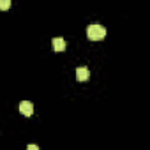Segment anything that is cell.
I'll list each match as a JSON object with an SVG mask.
<instances>
[{
  "instance_id": "8992f818",
  "label": "cell",
  "mask_w": 150,
  "mask_h": 150,
  "mask_svg": "<svg viewBox=\"0 0 150 150\" xmlns=\"http://www.w3.org/2000/svg\"><path fill=\"white\" fill-rule=\"evenodd\" d=\"M27 150H39V146H37V145H28Z\"/></svg>"
},
{
  "instance_id": "6da1fadb",
  "label": "cell",
  "mask_w": 150,
  "mask_h": 150,
  "mask_svg": "<svg viewBox=\"0 0 150 150\" xmlns=\"http://www.w3.org/2000/svg\"><path fill=\"white\" fill-rule=\"evenodd\" d=\"M87 35H88L90 41H101V39H104V35H106V28H104L103 25L92 23V25L87 27Z\"/></svg>"
},
{
  "instance_id": "5b68a950",
  "label": "cell",
  "mask_w": 150,
  "mask_h": 150,
  "mask_svg": "<svg viewBox=\"0 0 150 150\" xmlns=\"http://www.w3.org/2000/svg\"><path fill=\"white\" fill-rule=\"evenodd\" d=\"M9 7H11V0H0V9L2 11L9 9Z\"/></svg>"
},
{
  "instance_id": "7a4b0ae2",
  "label": "cell",
  "mask_w": 150,
  "mask_h": 150,
  "mask_svg": "<svg viewBox=\"0 0 150 150\" xmlns=\"http://www.w3.org/2000/svg\"><path fill=\"white\" fill-rule=\"evenodd\" d=\"M20 113L25 115V117H32L34 113V104L30 101H21L20 103Z\"/></svg>"
},
{
  "instance_id": "3957f363",
  "label": "cell",
  "mask_w": 150,
  "mask_h": 150,
  "mask_svg": "<svg viewBox=\"0 0 150 150\" xmlns=\"http://www.w3.org/2000/svg\"><path fill=\"white\" fill-rule=\"evenodd\" d=\"M88 76H90V72H88V69H87L85 65H81V67L76 69V80H78V81H87Z\"/></svg>"
},
{
  "instance_id": "277c9868",
  "label": "cell",
  "mask_w": 150,
  "mask_h": 150,
  "mask_svg": "<svg viewBox=\"0 0 150 150\" xmlns=\"http://www.w3.org/2000/svg\"><path fill=\"white\" fill-rule=\"evenodd\" d=\"M51 42H53V50H55V51H64V50L67 48V42H65L64 37H55Z\"/></svg>"
}]
</instances>
